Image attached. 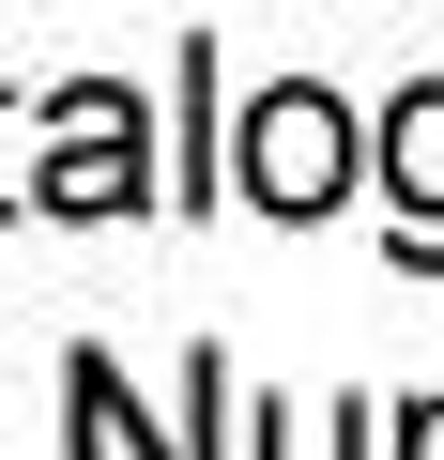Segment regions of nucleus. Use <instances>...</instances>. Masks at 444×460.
Returning a JSON list of instances; mask_svg holds the SVG:
<instances>
[{
	"instance_id": "obj_3",
	"label": "nucleus",
	"mask_w": 444,
	"mask_h": 460,
	"mask_svg": "<svg viewBox=\"0 0 444 460\" xmlns=\"http://www.w3.org/2000/svg\"><path fill=\"white\" fill-rule=\"evenodd\" d=\"M383 184H398V246L444 261V77H414L383 108Z\"/></svg>"
},
{
	"instance_id": "obj_1",
	"label": "nucleus",
	"mask_w": 444,
	"mask_h": 460,
	"mask_svg": "<svg viewBox=\"0 0 444 460\" xmlns=\"http://www.w3.org/2000/svg\"><path fill=\"white\" fill-rule=\"evenodd\" d=\"M231 184H246L261 215H322V199H353V108H337L322 77H276V93L231 123Z\"/></svg>"
},
{
	"instance_id": "obj_2",
	"label": "nucleus",
	"mask_w": 444,
	"mask_h": 460,
	"mask_svg": "<svg viewBox=\"0 0 444 460\" xmlns=\"http://www.w3.org/2000/svg\"><path fill=\"white\" fill-rule=\"evenodd\" d=\"M47 215H123L138 199V93H62V154L31 184Z\"/></svg>"
}]
</instances>
